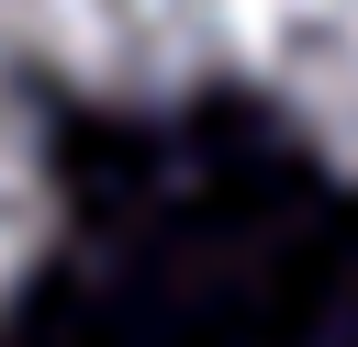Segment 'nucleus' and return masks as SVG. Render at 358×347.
Instances as JSON below:
<instances>
[{
    "instance_id": "1",
    "label": "nucleus",
    "mask_w": 358,
    "mask_h": 347,
    "mask_svg": "<svg viewBox=\"0 0 358 347\" xmlns=\"http://www.w3.org/2000/svg\"><path fill=\"white\" fill-rule=\"evenodd\" d=\"M0 56L78 101L157 112L257 67V0H0Z\"/></svg>"
},
{
    "instance_id": "2",
    "label": "nucleus",
    "mask_w": 358,
    "mask_h": 347,
    "mask_svg": "<svg viewBox=\"0 0 358 347\" xmlns=\"http://www.w3.org/2000/svg\"><path fill=\"white\" fill-rule=\"evenodd\" d=\"M257 78L302 146L358 179V0H257Z\"/></svg>"
},
{
    "instance_id": "3",
    "label": "nucleus",
    "mask_w": 358,
    "mask_h": 347,
    "mask_svg": "<svg viewBox=\"0 0 358 347\" xmlns=\"http://www.w3.org/2000/svg\"><path fill=\"white\" fill-rule=\"evenodd\" d=\"M45 235H56V168H45V134H34V112L0 90V302L34 280Z\"/></svg>"
}]
</instances>
